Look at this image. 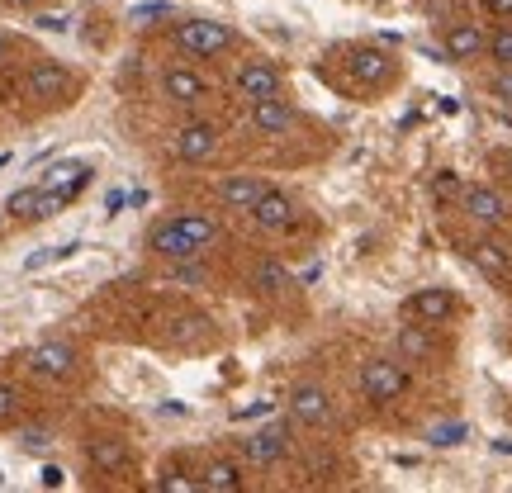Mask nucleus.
Segmentation results:
<instances>
[{
  "instance_id": "1",
  "label": "nucleus",
  "mask_w": 512,
  "mask_h": 493,
  "mask_svg": "<svg viewBox=\"0 0 512 493\" xmlns=\"http://www.w3.org/2000/svg\"><path fill=\"white\" fill-rule=\"evenodd\" d=\"M76 91H81V76L67 72L62 62H34L29 72H24V95H34L43 105H72Z\"/></svg>"
},
{
  "instance_id": "2",
  "label": "nucleus",
  "mask_w": 512,
  "mask_h": 493,
  "mask_svg": "<svg viewBox=\"0 0 512 493\" xmlns=\"http://www.w3.org/2000/svg\"><path fill=\"white\" fill-rule=\"evenodd\" d=\"M233 43H238V34H233L228 19H185V24H176V48L190 57H219Z\"/></svg>"
},
{
  "instance_id": "3",
  "label": "nucleus",
  "mask_w": 512,
  "mask_h": 493,
  "mask_svg": "<svg viewBox=\"0 0 512 493\" xmlns=\"http://www.w3.org/2000/svg\"><path fill=\"white\" fill-rule=\"evenodd\" d=\"M361 394H366L370 403H394L408 394V370H403V361H394V356H370L366 366H361Z\"/></svg>"
},
{
  "instance_id": "4",
  "label": "nucleus",
  "mask_w": 512,
  "mask_h": 493,
  "mask_svg": "<svg viewBox=\"0 0 512 493\" xmlns=\"http://www.w3.org/2000/svg\"><path fill=\"white\" fill-rule=\"evenodd\" d=\"M233 91H238L247 105H256V100H275V95H285V76H280V67H275V62L252 57V62H242V67H238V76H233Z\"/></svg>"
},
{
  "instance_id": "5",
  "label": "nucleus",
  "mask_w": 512,
  "mask_h": 493,
  "mask_svg": "<svg viewBox=\"0 0 512 493\" xmlns=\"http://www.w3.org/2000/svg\"><path fill=\"white\" fill-rule=\"evenodd\" d=\"M456 313H460V299H456V290H446V285H427V290L403 299V318H418V323H427V328L451 323Z\"/></svg>"
},
{
  "instance_id": "6",
  "label": "nucleus",
  "mask_w": 512,
  "mask_h": 493,
  "mask_svg": "<svg viewBox=\"0 0 512 493\" xmlns=\"http://www.w3.org/2000/svg\"><path fill=\"white\" fill-rule=\"evenodd\" d=\"M347 67H351V76H356V86H361V91H370V95L384 91V86H394V76H399L394 57L384 53V48H351Z\"/></svg>"
},
{
  "instance_id": "7",
  "label": "nucleus",
  "mask_w": 512,
  "mask_h": 493,
  "mask_svg": "<svg viewBox=\"0 0 512 493\" xmlns=\"http://www.w3.org/2000/svg\"><path fill=\"white\" fill-rule=\"evenodd\" d=\"M484 48H489V34H484L479 24H470V19H456V24L441 29V62L465 67V62H479Z\"/></svg>"
},
{
  "instance_id": "8",
  "label": "nucleus",
  "mask_w": 512,
  "mask_h": 493,
  "mask_svg": "<svg viewBox=\"0 0 512 493\" xmlns=\"http://www.w3.org/2000/svg\"><path fill=\"white\" fill-rule=\"evenodd\" d=\"M147 247H152L157 256H166V261H195V256L204 252L200 238H195L181 219H162V223H157V228L147 233Z\"/></svg>"
},
{
  "instance_id": "9",
  "label": "nucleus",
  "mask_w": 512,
  "mask_h": 493,
  "mask_svg": "<svg viewBox=\"0 0 512 493\" xmlns=\"http://www.w3.org/2000/svg\"><path fill=\"white\" fill-rule=\"evenodd\" d=\"M24 366L34 370V375H43V380H67V375L76 370V347L72 342H62V337H48V342L29 347Z\"/></svg>"
},
{
  "instance_id": "10",
  "label": "nucleus",
  "mask_w": 512,
  "mask_h": 493,
  "mask_svg": "<svg viewBox=\"0 0 512 493\" xmlns=\"http://www.w3.org/2000/svg\"><path fill=\"white\" fill-rule=\"evenodd\" d=\"M219 124H204V119H195V124H181L176 128V138H171V152L181 157V162H209L214 152H219Z\"/></svg>"
},
{
  "instance_id": "11",
  "label": "nucleus",
  "mask_w": 512,
  "mask_h": 493,
  "mask_svg": "<svg viewBox=\"0 0 512 493\" xmlns=\"http://www.w3.org/2000/svg\"><path fill=\"white\" fill-rule=\"evenodd\" d=\"M290 418L299 427H328L332 422V399L323 384H294L290 389Z\"/></svg>"
},
{
  "instance_id": "12",
  "label": "nucleus",
  "mask_w": 512,
  "mask_h": 493,
  "mask_svg": "<svg viewBox=\"0 0 512 493\" xmlns=\"http://www.w3.org/2000/svg\"><path fill=\"white\" fill-rule=\"evenodd\" d=\"M460 204H465V214L484 228H498V223L508 219V200L498 195L494 185H465L460 190Z\"/></svg>"
},
{
  "instance_id": "13",
  "label": "nucleus",
  "mask_w": 512,
  "mask_h": 493,
  "mask_svg": "<svg viewBox=\"0 0 512 493\" xmlns=\"http://www.w3.org/2000/svg\"><path fill=\"white\" fill-rule=\"evenodd\" d=\"M252 223L261 228V233H285L294 223V200L285 195V190H266L261 200H256V209H252Z\"/></svg>"
},
{
  "instance_id": "14",
  "label": "nucleus",
  "mask_w": 512,
  "mask_h": 493,
  "mask_svg": "<svg viewBox=\"0 0 512 493\" xmlns=\"http://www.w3.org/2000/svg\"><path fill=\"white\" fill-rule=\"evenodd\" d=\"M242 456L252 460V465H280L285 460V451H290V441H285V432L280 427H261V432H247V437H238Z\"/></svg>"
},
{
  "instance_id": "15",
  "label": "nucleus",
  "mask_w": 512,
  "mask_h": 493,
  "mask_svg": "<svg viewBox=\"0 0 512 493\" xmlns=\"http://www.w3.org/2000/svg\"><path fill=\"white\" fill-rule=\"evenodd\" d=\"M162 95L176 100V105H200L209 95V81H204L195 67H166L162 72Z\"/></svg>"
},
{
  "instance_id": "16",
  "label": "nucleus",
  "mask_w": 512,
  "mask_h": 493,
  "mask_svg": "<svg viewBox=\"0 0 512 493\" xmlns=\"http://www.w3.org/2000/svg\"><path fill=\"white\" fill-rule=\"evenodd\" d=\"M86 460H91V470L100 475H119L133 465V451H128L124 437H91L86 441Z\"/></svg>"
},
{
  "instance_id": "17",
  "label": "nucleus",
  "mask_w": 512,
  "mask_h": 493,
  "mask_svg": "<svg viewBox=\"0 0 512 493\" xmlns=\"http://www.w3.org/2000/svg\"><path fill=\"white\" fill-rule=\"evenodd\" d=\"M266 190H271V181H261V176H223V181H219V204L252 214L256 200H261Z\"/></svg>"
},
{
  "instance_id": "18",
  "label": "nucleus",
  "mask_w": 512,
  "mask_h": 493,
  "mask_svg": "<svg viewBox=\"0 0 512 493\" xmlns=\"http://www.w3.org/2000/svg\"><path fill=\"white\" fill-rule=\"evenodd\" d=\"M294 119H299V114H294V105L290 100H285V95H275V100H256L252 105V128L256 133H290L294 128Z\"/></svg>"
},
{
  "instance_id": "19",
  "label": "nucleus",
  "mask_w": 512,
  "mask_h": 493,
  "mask_svg": "<svg viewBox=\"0 0 512 493\" xmlns=\"http://www.w3.org/2000/svg\"><path fill=\"white\" fill-rule=\"evenodd\" d=\"M399 356L403 361H432L437 356V342H432V332H427V323H403L399 328Z\"/></svg>"
},
{
  "instance_id": "20",
  "label": "nucleus",
  "mask_w": 512,
  "mask_h": 493,
  "mask_svg": "<svg viewBox=\"0 0 512 493\" xmlns=\"http://www.w3.org/2000/svg\"><path fill=\"white\" fill-rule=\"evenodd\" d=\"M465 252H470V261H475L479 271H484V275H494V280H498V275H508V271H512L508 252H503L498 242H470Z\"/></svg>"
},
{
  "instance_id": "21",
  "label": "nucleus",
  "mask_w": 512,
  "mask_h": 493,
  "mask_svg": "<svg viewBox=\"0 0 512 493\" xmlns=\"http://www.w3.org/2000/svg\"><path fill=\"white\" fill-rule=\"evenodd\" d=\"M200 489L238 493V489H242V475H238V465H233V460H209V465H204V479H200Z\"/></svg>"
},
{
  "instance_id": "22",
  "label": "nucleus",
  "mask_w": 512,
  "mask_h": 493,
  "mask_svg": "<svg viewBox=\"0 0 512 493\" xmlns=\"http://www.w3.org/2000/svg\"><path fill=\"white\" fill-rule=\"evenodd\" d=\"M252 285H256V290H261V294H280V290H285V285H290V271H285L280 261H271V256H266V261H256Z\"/></svg>"
},
{
  "instance_id": "23",
  "label": "nucleus",
  "mask_w": 512,
  "mask_h": 493,
  "mask_svg": "<svg viewBox=\"0 0 512 493\" xmlns=\"http://www.w3.org/2000/svg\"><path fill=\"white\" fill-rule=\"evenodd\" d=\"M81 252V242H62V247H48V252H34L24 261V271H43V266H57V261H67V256Z\"/></svg>"
},
{
  "instance_id": "24",
  "label": "nucleus",
  "mask_w": 512,
  "mask_h": 493,
  "mask_svg": "<svg viewBox=\"0 0 512 493\" xmlns=\"http://www.w3.org/2000/svg\"><path fill=\"white\" fill-rule=\"evenodd\" d=\"M484 53L494 57L498 67H512V24H498L494 34H489V48Z\"/></svg>"
},
{
  "instance_id": "25",
  "label": "nucleus",
  "mask_w": 512,
  "mask_h": 493,
  "mask_svg": "<svg viewBox=\"0 0 512 493\" xmlns=\"http://www.w3.org/2000/svg\"><path fill=\"white\" fill-rule=\"evenodd\" d=\"M181 223L195 233V238H200V247H214V242L223 238V228L214 219H204V214H181Z\"/></svg>"
},
{
  "instance_id": "26",
  "label": "nucleus",
  "mask_w": 512,
  "mask_h": 493,
  "mask_svg": "<svg viewBox=\"0 0 512 493\" xmlns=\"http://www.w3.org/2000/svg\"><path fill=\"white\" fill-rule=\"evenodd\" d=\"M53 427H43V422H34V427H24V432H19V446H24V451H48V446H53Z\"/></svg>"
},
{
  "instance_id": "27",
  "label": "nucleus",
  "mask_w": 512,
  "mask_h": 493,
  "mask_svg": "<svg viewBox=\"0 0 512 493\" xmlns=\"http://www.w3.org/2000/svg\"><path fill=\"white\" fill-rule=\"evenodd\" d=\"M465 437H470V427H465V422H441V427H432V432H427V441H432V446H460Z\"/></svg>"
},
{
  "instance_id": "28",
  "label": "nucleus",
  "mask_w": 512,
  "mask_h": 493,
  "mask_svg": "<svg viewBox=\"0 0 512 493\" xmlns=\"http://www.w3.org/2000/svg\"><path fill=\"white\" fill-rule=\"evenodd\" d=\"M34 200H38V185H24V190H15V195H10V204H5V209H10L15 219H29Z\"/></svg>"
},
{
  "instance_id": "29",
  "label": "nucleus",
  "mask_w": 512,
  "mask_h": 493,
  "mask_svg": "<svg viewBox=\"0 0 512 493\" xmlns=\"http://www.w3.org/2000/svg\"><path fill=\"white\" fill-rule=\"evenodd\" d=\"M157 489H162V493H195V489H200V479H190V475H176V470H166V475L157 479Z\"/></svg>"
},
{
  "instance_id": "30",
  "label": "nucleus",
  "mask_w": 512,
  "mask_h": 493,
  "mask_svg": "<svg viewBox=\"0 0 512 493\" xmlns=\"http://www.w3.org/2000/svg\"><path fill=\"white\" fill-rule=\"evenodd\" d=\"M489 95L503 100V105H512V67H498V72L489 76Z\"/></svg>"
},
{
  "instance_id": "31",
  "label": "nucleus",
  "mask_w": 512,
  "mask_h": 493,
  "mask_svg": "<svg viewBox=\"0 0 512 493\" xmlns=\"http://www.w3.org/2000/svg\"><path fill=\"white\" fill-rule=\"evenodd\" d=\"M171 15V5L166 0H147V5H133V19L138 24H157V19H166Z\"/></svg>"
},
{
  "instance_id": "32",
  "label": "nucleus",
  "mask_w": 512,
  "mask_h": 493,
  "mask_svg": "<svg viewBox=\"0 0 512 493\" xmlns=\"http://www.w3.org/2000/svg\"><path fill=\"white\" fill-rule=\"evenodd\" d=\"M432 190H437L441 200H451V195H460V190H465V185H460L456 176H451V171H441L437 181H432Z\"/></svg>"
},
{
  "instance_id": "33",
  "label": "nucleus",
  "mask_w": 512,
  "mask_h": 493,
  "mask_svg": "<svg viewBox=\"0 0 512 493\" xmlns=\"http://www.w3.org/2000/svg\"><path fill=\"white\" fill-rule=\"evenodd\" d=\"M15 408H19V394H15V389H10V384H0V422L10 418Z\"/></svg>"
},
{
  "instance_id": "34",
  "label": "nucleus",
  "mask_w": 512,
  "mask_h": 493,
  "mask_svg": "<svg viewBox=\"0 0 512 493\" xmlns=\"http://www.w3.org/2000/svg\"><path fill=\"white\" fill-rule=\"evenodd\" d=\"M67 475H62V465H43V489H62Z\"/></svg>"
},
{
  "instance_id": "35",
  "label": "nucleus",
  "mask_w": 512,
  "mask_h": 493,
  "mask_svg": "<svg viewBox=\"0 0 512 493\" xmlns=\"http://www.w3.org/2000/svg\"><path fill=\"white\" fill-rule=\"evenodd\" d=\"M484 10L494 19H512V0H484Z\"/></svg>"
},
{
  "instance_id": "36",
  "label": "nucleus",
  "mask_w": 512,
  "mask_h": 493,
  "mask_svg": "<svg viewBox=\"0 0 512 493\" xmlns=\"http://www.w3.org/2000/svg\"><path fill=\"white\" fill-rule=\"evenodd\" d=\"M271 413V403H247V408H238V422H247V418H266Z\"/></svg>"
},
{
  "instance_id": "37",
  "label": "nucleus",
  "mask_w": 512,
  "mask_h": 493,
  "mask_svg": "<svg viewBox=\"0 0 512 493\" xmlns=\"http://www.w3.org/2000/svg\"><path fill=\"white\" fill-rule=\"evenodd\" d=\"M124 200H128L124 190H110V200H105V214H110V219H114V214H124Z\"/></svg>"
},
{
  "instance_id": "38",
  "label": "nucleus",
  "mask_w": 512,
  "mask_h": 493,
  "mask_svg": "<svg viewBox=\"0 0 512 493\" xmlns=\"http://www.w3.org/2000/svg\"><path fill=\"white\" fill-rule=\"evenodd\" d=\"M5 57H10V34L0 29V62H5Z\"/></svg>"
},
{
  "instance_id": "39",
  "label": "nucleus",
  "mask_w": 512,
  "mask_h": 493,
  "mask_svg": "<svg viewBox=\"0 0 512 493\" xmlns=\"http://www.w3.org/2000/svg\"><path fill=\"white\" fill-rule=\"evenodd\" d=\"M10 162H15V152H0V171H5Z\"/></svg>"
},
{
  "instance_id": "40",
  "label": "nucleus",
  "mask_w": 512,
  "mask_h": 493,
  "mask_svg": "<svg viewBox=\"0 0 512 493\" xmlns=\"http://www.w3.org/2000/svg\"><path fill=\"white\" fill-rule=\"evenodd\" d=\"M5 5H19V10H29V5H38V0H5Z\"/></svg>"
}]
</instances>
